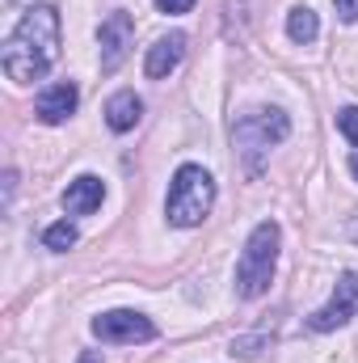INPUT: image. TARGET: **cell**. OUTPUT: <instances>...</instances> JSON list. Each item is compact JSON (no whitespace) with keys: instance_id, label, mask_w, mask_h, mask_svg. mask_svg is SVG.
Segmentation results:
<instances>
[{"instance_id":"obj_2","label":"cell","mask_w":358,"mask_h":363,"mask_svg":"<svg viewBox=\"0 0 358 363\" xmlns=\"http://www.w3.org/2000/svg\"><path fill=\"white\" fill-rule=\"evenodd\" d=\"M278 245H282V233L274 220H262L249 241H245V254L236 262V296L241 300H258L270 291V279H274V267H278Z\"/></svg>"},{"instance_id":"obj_4","label":"cell","mask_w":358,"mask_h":363,"mask_svg":"<svg viewBox=\"0 0 358 363\" xmlns=\"http://www.w3.org/2000/svg\"><path fill=\"white\" fill-rule=\"evenodd\" d=\"M287 131H291V118H287L282 110H274V106L249 110V114H241V118L232 123L236 152H241V157H249V161H258V157L270 152L274 144H282V140H287Z\"/></svg>"},{"instance_id":"obj_9","label":"cell","mask_w":358,"mask_h":363,"mask_svg":"<svg viewBox=\"0 0 358 363\" xmlns=\"http://www.w3.org/2000/svg\"><path fill=\"white\" fill-rule=\"evenodd\" d=\"M181 55H185V34H181V30L165 34V38H156V43L148 47V60H144L148 81H165V77L181 64Z\"/></svg>"},{"instance_id":"obj_6","label":"cell","mask_w":358,"mask_h":363,"mask_svg":"<svg viewBox=\"0 0 358 363\" xmlns=\"http://www.w3.org/2000/svg\"><path fill=\"white\" fill-rule=\"evenodd\" d=\"M97 43H101V72H118V64L131 55V43H135V21L127 9H114L101 30H97Z\"/></svg>"},{"instance_id":"obj_7","label":"cell","mask_w":358,"mask_h":363,"mask_svg":"<svg viewBox=\"0 0 358 363\" xmlns=\"http://www.w3.org/2000/svg\"><path fill=\"white\" fill-rule=\"evenodd\" d=\"M93 338H101V342H152L156 338V325L144 313L114 308V313H101L93 321Z\"/></svg>"},{"instance_id":"obj_3","label":"cell","mask_w":358,"mask_h":363,"mask_svg":"<svg viewBox=\"0 0 358 363\" xmlns=\"http://www.w3.org/2000/svg\"><path fill=\"white\" fill-rule=\"evenodd\" d=\"M211 203H215V182H211V174H207L202 165H181L178 174H173L169 199H165L169 224H178V228H198V224L207 220Z\"/></svg>"},{"instance_id":"obj_17","label":"cell","mask_w":358,"mask_h":363,"mask_svg":"<svg viewBox=\"0 0 358 363\" xmlns=\"http://www.w3.org/2000/svg\"><path fill=\"white\" fill-rule=\"evenodd\" d=\"M76 363H101V355H97V351H85V355H81Z\"/></svg>"},{"instance_id":"obj_12","label":"cell","mask_w":358,"mask_h":363,"mask_svg":"<svg viewBox=\"0 0 358 363\" xmlns=\"http://www.w3.org/2000/svg\"><path fill=\"white\" fill-rule=\"evenodd\" d=\"M287 34H291V43H312L321 34V17L308 4H299V9L287 13Z\"/></svg>"},{"instance_id":"obj_16","label":"cell","mask_w":358,"mask_h":363,"mask_svg":"<svg viewBox=\"0 0 358 363\" xmlns=\"http://www.w3.org/2000/svg\"><path fill=\"white\" fill-rule=\"evenodd\" d=\"M156 9H161V13H190L194 0H156Z\"/></svg>"},{"instance_id":"obj_1","label":"cell","mask_w":358,"mask_h":363,"mask_svg":"<svg viewBox=\"0 0 358 363\" xmlns=\"http://www.w3.org/2000/svg\"><path fill=\"white\" fill-rule=\"evenodd\" d=\"M55 60H59V13L51 4H30L4 43V55H0L4 77L13 85H30V81H42L55 68Z\"/></svg>"},{"instance_id":"obj_11","label":"cell","mask_w":358,"mask_h":363,"mask_svg":"<svg viewBox=\"0 0 358 363\" xmlns=\"http://www.w3.org/2000/svg\"><path fill=\"white\" fill-rule=\"evenodd\" d=\"M139 114H144V101L135 97L131 89H122V93H114L110 101H105V127L110 131H131L135 123H139Z\"/></svg>"},{"instance_id":"obj_14","label":"cell","mask_w":358,"mask_h":363,"mask_svg":"<svg viewBox=\"0 0 358 363\" xmlns=\"http://www.w3.org/2000/svg\"><path fill=\"white\" fill-rule=\"evenodd\" d=\"M337 131L350 140L358 148V106H346V110H337Z\"/></svg>"},{"instance_id":"obj_10","label":"cell","mask_w":358,"mask_h":363,"mask_svg":"<svg viewBox=\"0 0 358 363\" xmlns=\"http://www.w3.org/2000/svg\"><path fill=\"white\" fill-rule=\"evenodd\" d=\"M101 199H105V182L97 174H81L76 182H68V190H64V211L68 216H93L101 207Z\"/></svg>"},{"instance_id":"obj_5","label":"cell","mask_w":358,"mask_h":363,"mask_svg":"<svg viewBox=\"0 0 358 363\" xmlns=\"http://www.w3.org/2000/svg\"><path fill=\"white\" fill-rule=\"evenodd\" d=\"M354 317H358V274L346 271V274H337L329 304L308 317V330H312V334H329V330H342V325L354 321Z\"/></svg>"},{"instance_id":"obj_8","label":"cell","mask_w":358,"mask_h":363,"mask_svg":"<svg viewBox=\"0 0 358 363\" xmlns=\"http://www.w3.org/2000/svg\"><path fill=\"white\" fill-rule=\"evenodd\" d=\"M76 101H81L76 81H59V85H51V89L38 93V101H34V114H38L47 127H55V123H64L68 114H76Z\"/></svg>"},{"instance_id":"obj_18","label":"cell","mask_w":358,"mask_h":363,"mask_svg":"<svg viewBox=\"0 0 358 363\" xmlns=\"http://www.w3.org/2000/svg\"><path fill=\"white\" fill-rule=\"evenodd\" d=\"M350 174H354V178H358V148H354V152H350Z\"/></svg>"},{"instance_id":"obj_13","label":"cell","mask_w":358,"mask_h":363,"mask_svg":"<svg viewBox=\"0 0 358 363\" xmlns=\"http://www.w3.org/2000/svg\"><path fill=\"white\" fill-rule=\"evenodd\" d=\"M42 245H47V250H55V254H64V250H72V245H76V228H72L68 220H59V224H51V228L42 233Z\"/></svg>"},{"instance_id":"obj_15","label":"cell","mask_w":358,"mask_h":363,"mask_svg":"<svg viewBox=\"0 0 358 363\" xmlns=\"http://www.w3.org/2000/svg\"><path fill=\"white\" fill-rule=\"evenodd\" d=\"M333 9H337V17H342L346 26L358 21V0H333Z\"/></svg>"}]
</instances>
